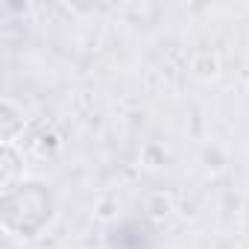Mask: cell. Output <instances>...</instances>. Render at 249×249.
Returning <instances> with one entry per match:
<instances>
[{"label": "cell", "mask_w": 249, "mask_h": 249, "mask_svg": "<svg viewBox=\"0 0 249 249\" xmlns=\"http://www.w3.org/2000/svg\"><path fill=\"white\" fill-rule=\"evenodd\" d=\"M21 164H24V159L15 153V147L3 144V150H0V188H3V191H9V188L18 185Z\"/></svg>", "instance_id": "obj_3"}, {"label": "cell", "mask_w": 249, "mask_h": 249, "mask_svg": "<svg viewBox=\"0 0 249 249\" xmlns=\"http://www.w3.org/2000/svg\"><path fill=\"white\" fill-rule=\"evenodd\" d=\"M117 214V199L114 196H103L100 202H97V217L100 220H111Z\"/></svg>", "instance_id": "obj_7"}, {"label": "cell", "mask_w": 249, "mask_h": 249, "mask_svg": "<svg viewBox=\"0 0 249 249\" xmlns=\"http://www.w3.org/2000/svg\"><path fill=\"white\" fill-rule=\"evenodd\" d=\"M246 226H249V202H246Z\"/></svg>", "instance_id": "obj_8"}, {"label": "cell", "mask_w": 249, "mask_h": 249, "mask_svg": "<svg viewBox=\"0 0 249 249\" xmlns=\"http://www.w3.org/2000/svg\"><path fill=\"white\" fill-rule=\"evenodd\" d=\"M170 208H173L170 196H164V194L150 196V214H153V217H167V214H170Z\"/></svg>", "instance_id": "obj_6"}, {"label": "cell", "mask_w": 249, "mask_h": 249, "mask_svg": "<svg viewBox=\"0 0 249 249\" xmlns=\"http://www.w3.org/2000/svg\"><path fill=\"white\" fill-rule=\"evenodd\" d=\"M191 71H194V76H199V79H214V76L220 73V59H217L214 53H196L194 62H191Z\"/></svg>", "instance_id": "obj_4"}, {"label": "cell", "mask_w": 249, "mask_h": 249, "mask_svg": "<svg viewBox=\"0 0 249 249\" xmlns=\"http://www.w3.org/2000/svg\"><path fill=\"white\" fill-rule=\"evenodd\" d=\"M0 217H3V229L9 234H15L21 240H33L53 223V217H56V196L38 179L18 182L15 188L3 191Z\"/></svg>", "instance_id": "obj_1"}, {"label": "cell", "mask_w": 249, "mask_h": 249, "mask_svg": "<svg viewBox=\"0 0 249 249\" xmlns=\"http://www.w3.org/2000/svg\"><path fill=\"white\" fill-rule=\"evenodd\" d=\"M24 111L12 103V100H3V106H0V138H3V144H12L18 135H24Z\"/></svg>", "instance_id": "obj_2"}, {"label": "cell", "mask_w": 249, "mask_h": 249, "mask_svg": "<svg viewBox=\"0 0 249 249\" xmlns=\"http://www.w3.org/2000/svg\"><path fill=\"white\" fill-rule=\"evenodd\" d=\"M59 147H62V141H59V135H56V132H47V135H41V138L36 141L38 156H53Z\"/></svg>", "instance_id": "obj_5"}]
</instances>
